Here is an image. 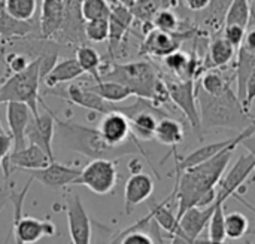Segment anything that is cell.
<instances>
[{
  "label": "cell",
  "mask_w": 255,
  "mask_h": 244,
  "mask_svg": "<svg viewBox=\"0 0 255 244\" xmlns=\"http://www.w3.org/2000/svg\"><path fill=\"white\" fill-rule=\"evenodd\" d=\"M239 145H232L214 158L187 168L184 171H175L176 180L173 192L169 195L172 200L178 201L179 218L191 207H206L211 206L217 198V186L227 170L233 152Z\"/></svg>",
  "instance_id": "6da1fadb"
},
{
  "label": "cell",
  "mask_w": 255,
  "mask_h": 244,
  "mask_svg": "<svg viewBox=\"0 0 255 244\" xmlns=\"http://www.w3.org/2000/svg\"><path fill=\"white\" fill-rule=\"evenodd\" d=\"M55 136L58 137V142L61 143L63 148L72 152L82 154L84 157L90 160H97V158H106V160H118L124 155L130 154H142L146 161L151 165V161L142 148L140 142H128L127 145L114 148L109 146L100 136L97 128L91 127H84L72 121H63L55 116ZM152 167V165H151ZM154 170V167H152ZM154 173L158 177V173L154 170Z\"/></svg>",
  "instance_id": "7a4b0ae2"
},
{
  "label": "cell",
  "mask_w": 255,
  "mask_h": 244,
  "mask_svg": "<svg viewBox=\"0 0 255 244\" xmlns=\"http://www.w3.org/2000/svg\"><path fill=\"white\" fill-rule=\"evenodd\" d=\"M196 92L200 115V133L220 128L244 131L254 124L251 112L244 107L232 86L218 95H212L205 92L197 83Z\"/></svg>",
  "instance_id": "3957f363"
},
{
  "label": "cell",
  "mask_w": 255,
  "mask_h": 244,
  "mask_svg": "<svg viewBox=\"0 0 255 244\" xmlns=\"http://www.w3.org/2000/svg\"><path fill=\"white\" fill-rule=\"evenodd\" d=\"M100 78L103 81L120 82L126 85L133 95L148 98L160 107L170 101L163 76L149 61L112 63L102 70Z\"/></svg>",
  "instance_id": "277c9868"
},
{
  "label": "cell",
  "mask_w": 255,
  "mask_h": 244,
  "mask_svg": "<svg viewBox=\"0 0 255 244\" xmlns=\"http://www.w3.org/2000/svg\"><path fill=\"white\" fill-rule=\"evenodd\" d=\"M40 82H42V55L31 60V63L21 72L12 73L0 85V104L10 101L25 103L33 116L39 115L40 100Z\"/></svg>",
  "instance_id": "5b68a950"
},
{
  "label": "cell",
  "mask_w": 255,
  "mask_h": 244,
  "mask_svg": "<svg viewBox=\"0 0 255 244\" xmlns=\"http://www.w3.org/2000/svg\"><path fill=\"white\" fill-rule=\"evenodd\" d=\"M118 112L128 118L131 133L139 142L154 140L158 121L164 116H170V113L163 107L142 97H136V101L131 106H118Z\"/></svg>",
  "instance_id": "8992f818"
},
{
  "label": "cell",
  "mask_w": 255,
  "mask_h": 244,
  "mask_svg": "<svg viewBox=\"0 0 255 244\" xmlns=\"http://www.w3.org/2000/svg\"><path fill=\"white\" fill-rule=\"evenodd\" d=\"M118 182V167L117 160L97 158L91 160L85 167H82L79 177L75 185L85 186L97 195L111 194Z\"/></svg>",
  "instance_id": "52a82bcc"
},
{
  "label": "cell",
  "mask_w": 255,
  "mask_h": 244,
  "mask_svg": "<svg viewBox=\"0 0 255 244\" xmlns=\"http://www.w3.org/2000/svg\"><path fill=\"white\" fill-rule=\"evenodd\" d=\"M164 79L170 101L182 112L191 128L200 133V115L194 79Z\"/></svg>",
  "instance_id": "ba28073f"
},
{
  "label": "cell",
  "mask_w": 255,
  "mask_h": 244,
  "mask_svg": "<svg viewBox=\"0 0 255 244\" xmlns=\"http://www.w3.org/2000/svg\"><path fill=\"white\" fill-rule=\"evenodd\" d=\"M199 28L184 30L178 33H169L160 28H151L143 34V42L140 45V54L155 58H164L176 49H181V45L188 37H196Z\"/></svg>",
  "instance_id": "9c48e42d"
},
{
  "label": "cell",
  "mask_w": 255,
  "mask_h": 244,
  "mask_svg": "<svg viewBox=\"0 0 255 244\" xmlns=\"http://www.w3.org/2000/svg\"><path fill=\"white\" fill-rule=\"evenodd\" d=\"M254 134L255 122L251 124L247 130L239 131L235 137H230V139H226V140H221V142H215V143H209V145L200 146V148H197L196 151L190 152L185 157H179L176 154V151L173 149V154H175V171H184L187 168L199 165V164L214 158L215 155H218L220 152H223L224 149H227L232 145H242L247 139L253 137Z\"/></svg>",
  "instance_id": "30bf717a"
},
{
  "label": "cell",
  "mask_w": 255,
  "mask_h": 244,
  "mask_svg": "<svg viewBox=\"0 0 255 244\" xmlns=\"http://www.w3.org/2000/svg\"><path fill=\"white\" fill-rule=\"evenodd\" d=\"M39 104L45 109L43 113L39 112V115L33 116L27 125L25 130V140L27 143L36 145L40 149L46 152L51 161H55L54 151H52V142L55 137V113L46 106L45 100L40 97Z\"/></svg>",
  "instance_id": "8fae6325"
},
{
  "label": "cell",
  "mask_w": 255,
  "mask_h": 244,
  "mask_svg": "<svg viewBox=\"0 0 255 244\" xmlns=\"http://www.w3.org/2000/svg\"><path fill=\"white\" fill-rule=\"evenodd\" d=\"M109 4H111V15H109V37H108L106 57L109 58V64H112L120 57V52L126 42V36L131 28L134 16L128 7L120 4L115 0H112Z\"/></svg>",
  "instance_id": "7c38bea8"
},
{
  "label": "cell",
  "mask_w": 255,
  "mask_h": 244,
  "mask_svg": "<svg viewBox=\"0 0 255 244\" xmlns=\"http://www.w3.org/2000/svg\"><path fill=\"white\" fill-rule=\"evenodd\" d=\"M255 165V155L253 152L241 155L233 167L227 171V174L220 180L217 186V204H224L230 197H236V191L242 188V185L253 174Z\"/></svg>",
  "instance_id": "4fadbf2b"
},
{
  "label": "cell",
  "mask_w": 255,
  "mask_h": 244,
  "mask_svg": "<svg viewBox=\"0 0 255 244\" xmlns=\"http://www.w3.org/2000/svg\"><path fill=\"white\" fill-rule=\"evenodd\" d=\"M67 227L72 244H91V219L78 194H70L66 203Z\"/></svg>",
  "instance_id": "5bb4252c"
},
{
  "label": "cell",
  "mask_w": 255,
  "mask_h": 244,
  "mask_svg": "<svg viewBox=\"0 0 255 244\" xmlns=\"http://www.w3.org/2000/svg\"><path fill=\"white\" fill-rule=\"evenodd\" d=\"M97 130L102 139L109 146H114V148L127 145L128 142H139L131 133V125H130L128 118L118 110L103 115Z\"/></svg>",
  "instance_id": "9a60e30c"
},
{
  "label": "cell",
  "mask_w": 255,
  "mask_h": 244,
  "mask_svg": "<svg viewBox=\"0 0 255 244\" xmlns=\"http://www.w3.org/2000/svg\"><path fill=\"white\" fill-rule=\"evenodd\" d=\"M81 170H82L81 167L66 165V164L52 161L43 168L30 171V177H33V180L42 183L46 188L63 189L70 185H75V180L79 177Z\"/></svg>",
  "instance_id": "2e32d148"
},
{
  "label": "cell",
  "mask_w": 255,
  "mask_h": 244,
  "mask_svg": "<svg viewBox=\"0 0 255 244\" xmlns=\"http://www.w3.org/2000/svg\"><path fill=\"white\" fill-rule=\"evenodd\" d=\"M57 233L55 225L49 219H36L22 216L12 224V236L16 244H34L45 237H54Z\"/></svg>",
  "instance_id": "e0dca14e"
},
{
  "label": "cell",
  "mask_w": 255,
  "mask_h": 244,
  "mask_svg": "<svg viewBox=\"0 0 255 244\" xmlns=\"http://www.w3.org/2000/svg\"><path fill=\"white\" fill-rule=\"evenodd\" d=\"M31 115L33 113L25 103H18V101L6 103V122L9 127V134L12 136L13 140L12 152L27 146L25 130L31 119Z\"/></svg>",
  "instance_id": "ac0fdd59"
},
{
  "label": "cell",
  "mask_w": 255,
  "mask_h": 244,
  "mask_svg": "<svg viewBox=\"0 0 255 244\" xmlns=\"http://www.w3.org/2000/svg\"><path fill=\"white\" fill-rule=\"evenodd\" d=\"M154 192V180L146 173L131 174L124 186V210L126 215L131 212L142 203H145Z\"/></svg>",
  "instance_id": "d6986e66"
},
{
  "label": "cell",
  "mask_w": 255,
  "mask_h": 244,
  "mask_svg": "<svg viewBox=\"0 0 255 244\" xmlns=\"http://www.w3.org/2000/svg\"><path fill=\"white\" fill-rule=\"evenodd\" d=\"M49 163L52 161L49 160L46 152L31 143H27V146H24L22 149L15 151L9 155V164H10L12 171L15 170L33 171V170L46 167Z\"/></svg>",
  "instance_id": "ffe728a7"
},
{
  "label": "cell",
  "mask_w": 255,
  "mask_h": 244,
  "mask_svg": "<svg viewBox=\"0 0 255 244\" xmlns=\"http://www.w3.org/2000/svg\"><path fill=\"white\" fill-rule=\"evenodd\" d=\"M215 207H217L215 203H212L211 206H206V207H191L179 218V225H181L182 231L193 243L196 239L200 237V234L208 227Z\"/></svg>",
  "instance_id": "44dd1931"
},
{
  "label": "cell",
  "mask_w": 255,
  "mask_h": 244,
  "mask_svg": "<svg viewBox=\"0 0 255 244\" xmlns=\"http://www.w3.org/2000/svg\"><path fill=\"white\" fill-rule=\"evenodd\" d=\"M64 0H42L39 33L42 39H52L63 21Z\"/></svg>",
  "instance_id": "7402d4cb"
},
{
  "label": "cell",
  "mask_w": 255,
  "mask_h": 244,
  "mask_svg": "<svg viewBox=\"0 0 255 244\" xmlns=\"http://www.w3.org/2000/svg\"><path fill=\"white\" fill-rule=\"evenodd\" d=\"M170 198L167 197L166 200H163L161 203H151L149 204V215L152 218V221L157 222V225L164 230L170 237H182L185 240H188L193 244V242L185 236V233L182 231L179 221L176 218V215H173L172 209H170Z\"/></svg>",
  "instance_id": "603a6c76"
},
{
  "label": "cell",
  "mask_w": 255,
  "mask_h": 244,
  "mask_svg": "<svg viewBox=\"0 0 255 244\" xmlns=\"http://www.w3.org/2000/svg\"><path fill=\"white\" fill-rule=\"evenodd\" d=\"M82 75H84V70L81 69L75 57L63 58L51 67V70L42 78V82L45 83L46 88H54V86L72 82Z\"/></svg>",
  "instance_id": "cb8c5ba5"
},
{
  "label": "cell",
  "mask_w": 255,
  "mask_h": 244,
  "mask_svg": "<svg viewBox=\"0 0 255 244\" xmlns=\"http://www.w3.org/2000/svg\"><path fill=\"white\" fill-rule=\"evenodd\" d=\"M238 49L221 34L211 37L208 43V69H226L235 60Z\"/></svg>",
  "instance_id": "d4e9b609"
},
{
  "label": "cell",
  "mask_w": 255,
  "mask_h": 244,
  "mask_svg": "<svg viewBox=\"0 0 255 244\" xmlns=\"http://www.w3.org/2000/svg\"><path fill=\"white\" fill-rule=\"evenodd\" d=\"M236 72H235V82H236V95L242 101L245 100V89L247 82L255 69V52L241 45L236 52Z\"/></svg>",
  "instance_id": "484cf974"
},
{
  "label": "cell",
  "mask_w": 255,
  "mask_h": 244,
  "mask_svg": "<svg viewBox=\"0 0 255 244\" xmlns=\"http://www.w3.org/2000/svg\"><path fill=\"white\" fill-rule=\"evenodd\" d=\"M34 31L33 21H19L13 18L4 7L3 0H0V37L4 40L24 39Z\"/></svg>",
  "instance_id": "4316f807"
},
{
  "label": "cell",
  "mask_w": 255,
  "mask_h": 244,
  "mask_svg": "<svg viewBox=\"0 0 255 244\" xmlns=\"http://www.w3.org/2000/svg\"><path fill=\"white\" fill-rule=\"evenodd\" d=\"M184 137H185V130L181 121L172 116H164L158 121L154 134V140H157L158 143L175 149L179 143H182Z\"/></svg>",
  "instance_id": "83f0119b"
},
{
  "label": "cell",
  "mask_w": 255,
  "mask_h": 244,
  "mask_svg": "<svg viewBox=\"0 0 255 244\" xmlns=\"http://www.w3.org/2000/svg\"><path fill=\"white\" fill-rule=\"evenodd\" d=\"M149 221L151 215L148 213L145 218H142L131 227L126 228L118 236H115L109 244H155V240L149 234V231H145Z\"/></svg>",
  "instance_id": "f1b7e54d"
},
{
  "label": "cell",
  "mask_w": 255,
  "mask_h": 244,
  "mask_svg": "<svg viewBox=\"0 0 255 244\" xmlns=\"http://www.w3.org/2000/svg\"><path fill=\"white\" fill-rule=\"evenodd\" d=\"M87 89L96 92L97 95H100L103 100L109 101V103H121L124 100H127L128 97L133 95V92L123 83L115 82V81H100V82H94L93 85H84Z\"/></svg>",
  "instance_id": "f546056e"
},
{
  "label": "cell",
  "mask_w": 255,
  "mask_h": 244,
  "mask_svg": "<svg viewBox=\"0 0 255 244\" xmlns=\"http://www.w3.org/2000/svg\"><path fill=\"white\" fill-rule=\"evenodd\" d=\"M75 58L84 73H88L96 82H100V70H102V57L100 54L88 45H81L75 49Z\"/></svg>",
  "instance_id": "4dcf8cb0"
},
{
  "label": "cell",
  "mask_w": 255,
  "mask_h": 244,
  "mask_svg": "<svg viewBox=\"0 0 255 244\" xmlns=\"http://www.w3.org/2000/svg\"><path fill=\"white\" fill-rule=\"evenodd\" d=\"M199 86L208 94L218 95L224 92L229 86H232V82L226 79V76L221 75L217 69H208L203 75H200Z\"/></svg>",
  "instance_id": "1f68e13d"
},
{
  "label": "cell",
  "mask_w": 255,
  "mask_h": 244,
  "mask_svg": "<svg viewBox=\"0 0 255 244\" xmlns=\"http://www.w3.org/2000/svg\"><path fill=\"white\" fill-rule=\"evenodd\" d=\"M250 233V221L241 212L226 215V237L230 240H241Z\"/></svg>",
  "instance_id": "d6a6232c"
},
{
  "label": "cell",
  "mask_w": 255,
  "mask_h": 244,
  "mask_svg": "<svg viewBox=\"0 0 255 244\" xmlns=\"http://www.w3.org/2000/svg\"><path fill=\"white\" fill-rule=\"evenodd\" d=\"M6 10L19 21H33L37 10V0H3Z\"/></svg>",
  "instance_id": "836d02e7"
},
{
  "label": "cell",
  "mask_w": 255,
  "mask_h": 244,
  "mask_svg": "<svg viewBox=\"0 0 255 244\" xmlns=\"http://www.w3.org/2000/svg\"><path fill=\"white\" fill-rule=\"evenodd\" d=\"M250 21V0H232L226 13L224 25L238 24L247 27Z\"/></svg>",
  "instance_id": "e575fe53"
},
{
  "label": "cell",
  "mask_w": 255,
  "mask_h": 244,
  "mask_svg": "<svg viewBox=\"0 0 255 244\" xmlns=\"http://www.w3.org/2000/svg\"><path fill=\"white\" fill-rule=\"evenodd\" d=\"M84 34L88 42L102 43L106 42L109 37V18H99L85 21Z\"/></svg>",
  "instance_id": "d590c367"
},
{
  "label": "cell",
  "mask_w": 255,
  "mask_h": 244,
  "mask_svg": "<svg viewBox=\"0 0 255 244\" xmlns=\"http://www.w3.org/2000/svg\"><path fill=\"white\" fill-rule=\"evenodd\" d=\"M152 25L155 28H160V30L169 31V33L184 31L181 28V19H179L178 13L173 9H166V7H161L155 13L154 19H152Z\"/></svg>",
  "instance_id": "8d00e7d4"
},
{
  "label": "cell",
  "mask_w": 255,
  "mask_h": 244,
  "mask_svg": "<svg viewBox=\"0 0 255 244\" xmlns=\"http://www.w3.org/2000/svg\"><path fill=\"white\" fill-rule=\"evenodd\" d=\"M215 203V201H214ZM217 204V203H215ZM208 237L215 242H224L226 237V213L224 204H217L208 224Z\"/></svg>",
  "instance_id": "74e56055"
},
{
  "label": "cell",
  "mask_w": 255,
  "mask_h": 244,
  "mask_svg": "<svg viewBox=\"0 0 255 244\" xmlns=\"http://www.w3.org/2000/svg\"><path fill=\"white\" fill-rule=\"evenodd\" d=\"M161 9L160 0H136L134 6L130 9L133 16L142 24H152L155 13Z\"/></svg>",
  "instance_id": "f35d334b"
},
{
  "label": "cell",
  "mask_w": 255,
  "mask_h": 244,
  "mask_svg": "<svg viewBox=\"0 0 255 244\" xmlns=\"http://www.w3.org/2000/svg\"><path fill=\"white\" fill-rule=\"evenodd\" d=\"M81 9L85 21L109 18L111 15V4L108 0H82Z\"/></svg>",
  "instance_id": "ab89813d"
},
{
  "label": "cell",
  "mask_w": 255,
  "mask_h": 244,
  "mask_svg": "<svg viewBox=\"0 0 255 244\" xmlns=\"http://www.w3.org/2000/svg\"><path fill=\"white\" fill-rule=\"evenodd\" d=\"M12 148H13V140L12 136L6 131H0V165H1V171L4 174V180L7 182L12 173L10 164H9V155L12 154Z\"/></svg>",
  "instance_id": "60d3db41"
},
{
  "label": "cell",
  "mask_w": 255,
  "mask_h": 244,
  "mask_svg": "<svg viewBox=\"0 0 255 244\" xmlns=\"http://www.w3.org/2000/svg\"><path fill=\"white\" fill-rule=\"evenodd\" d=\"M245 33H247V27H242V25H238V24H227L223 27V31L221 34L238 49L242 42H244V37H245Z\"/></svg>",
  "instance_id": "b9f144b4"
},
{
  "label": "cell",
  "mask_w": 255,
  "mask_h": 244,
  "mask_svg": "<svg viewBox=\"0 0 255 244\" xmlns=\"http://www.w3.org/2000/svg\"><path fill=\"white\" fill-rule=\"evenodd\" d=\"M31 63V60H28V57L22 52H10L7 57H6V64H7V69L12 72V73H18L21 70H24L28 64Z\"/></svg>",
  "instance_id": "7bdbcfd3"
},
{
  "label": "cell",
  "mask_w": 255,
  "mask_h": 244,
  "mask_svg": "<svg viewBox=\"0 0 255 244\" xmlns=\"http://www.w3.org/2000/svg\"><path fill=\"white\" fill-rule=\"evenodd\" d=\"M255 101V69L251 73L248 82H247V89H245V100H244V107L251 112V107Z\"/></svg>",
  "instance_id": "ee69618b"
},
{
  "label": "cell",
  "mask_w": 255,
  "mask_h": 244,
  "mask_svg": "<svg viewBox=\"0 0 255 244\" xmlns=\"http://www.w3.org/2000/svg\"><path fill=\"white\" fill-rule=\"evenodd\" d=\"M212 0H182V4L194 13H200L203 10H206L209 7Z\"/></svg>",
  "instance_id": "f6af8a7d"
},
{
  "label": "cell",
  "mask_w": 255,
  "mask_h": 244,
  "mask_svg": "<svg viewBox=\"0 0 255 244\" xmlns=\"http://www.w3.org/2000/svg\"><path fill=\"white\" fill-rule=\"evenodd\" d=\"M242 45L255 52V27H247V33H245Z\"/></svg>",
  "instance_id": "bcb514c9"
},
{
  "label": "cell",
  "mask_w": 255,
  "mask_h": 244,
  "mask_svg": "<svg viewBox=\"0 0 255 244\" xmlns=\"http://www.w3.org/2000/svg\"><path fill=\"white\" fill-rule=\"evenodd\" d=\"M161 1V7H166V9H176L178 6L182 4V0H160Z\"/></svg>",
  "instance_id": "7dc6e473"
},
{
  "label": "cell",
  "mask_w": 255,
  "mask_h": 244,
  "mask_svg": "<svg viewBox=\"0 0 255 244\" xmlns=\"http://www.w3.org/2000/svg\"><path fill=\"white\" fill-rule=\"evenodd\" d=\"M128 168H130L131 174H134V173H140V171H142V163H140L137 158H133V160L130 161V164H128Z\"/></svg>",
  "instance_id": "c3c4849f"
},
{
  "label": "cell",
  "mask_w": 255,
  "mask_h": 244,
  "mask_svg": "<svg viewBox=\"0 0 255 244\" xmlns=\"http://www.w3.org/2000/svg\"><path fill=\"white\" fill-rule=\"evenodd\" d=\"M9 203V198H7V188H3L0 191V212L4 209V206Z\"/></svg>",
  "instance_id": "681fc988"
},
{
  "label": "cell",
  "mask_w": 255,
  "mask_h": 244,
  "mask_svg": "<svg viewBox=\"0 0 255 244\" xmlns=\"http://www.w3.org/2000/svg\"><path fill=\"white\" fill-rule=\"evenodd\" d=\"M193 244H230V243H227L226 240H224V242H215V240H211V239H196Z\"/></svg>",
  "instance_id": "f907efd6"
},
{
  "label": "cell",
  "mask_w": 255,
  "mask_h": 244,
  "mask_svg": "<svg viewBox=\"0 0 255 244\" xmlns=\"http://www.w3.org/2000/svg\"><path fill=\"white\" fill-rule=\"evenodd\" d=\"M115 1H118L120 4H123V6L128 7V9H131L134 6V3H136V0H115Z\"/></svg>",
  "instance_id": "816d5d0a"
},
{
  "label": "cell",
  "mask_w": 255,
  "mask_h": 244,
  "mask_svg": "<svg viewBox=\"0 0 255 244\" xmlns=\"http://www.w3.org/2000/svg\"><path fill=\"white\" fill-rule=\"evenodd\" d=\"M172 244H191L188 240L182 239V237H172Z\"/></svg>",
  "instance_id": "f5cc1de1"
},
{
  "label": "cell",
  "mask_w": 255,
  "mask_h": 244,
  "mask_svg": "<svg viewBox=\"0 0 255 244\" xmlns=\"http://www.w3.org/2000/svg\"><path fill=\"white\" fill-rule=\"evenodd\" d=\"M248 234H251V236H255V225H254V228L253 230H250V233Z\"/></svg>",
  "instance_id": "db71d44e"
},
{
  "label": "cell",
  "mask_w": 255,
  "mask_h": 244,
  "mask_svg": "<svg viewBox=\"0 0 255 244\" xmlns=\"http://www.w3.org/2000/svg\"><path fill=\"white\" fill-rule=\"evenodd\" d=\"M251 118H253V121L255 122V115H253V113H251Z\"/></svg>",
  "instance_id": "11a10c76"
},
{
  "label": "cell",
  "mask_w": 255,
  "mask_h": 244,
  "mask_svg": "<svg viewBox=\"0 0 255 244\" xmlns=\"http://www.w3.org/2000/svg\"><path fill=\"white\" fill-rule=\"evenodd\" d=\"M0 131H4V130H3V127H1V124H0Z\"/></svg>",
  "instance_id": "9f6ffc18"
},
{
  "label": "cell",
  "mask_w": 255,
  "mask_h": 244,
  "mask_svg": "<svg viewBox=\"0 0 255 244\" xmlns=\"http://www.w3.org/2000/svg\"><path fill=\"white\" fill-rule=\"evenodd\" d=\"M253 173H254V176H255V165H254V171H253Z\"/></svg>",
  "instance_id": "6f0895ef"
},
{
  "label": "cell",
  "mask_w": 255,
  "mask_h": 244,
  "mask_svg": "<svg viewBox=\"0 0 255 244\" xmlns=\"http://www.w3.org/2000/svg\"><path fill=\"white\" fill-rule=\"evenodd\" d=\"M0 171H1V165H0Z\"/></svg>",
  "instance_id": "680465c9"
}]
</instances>
